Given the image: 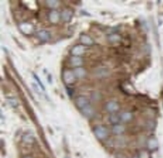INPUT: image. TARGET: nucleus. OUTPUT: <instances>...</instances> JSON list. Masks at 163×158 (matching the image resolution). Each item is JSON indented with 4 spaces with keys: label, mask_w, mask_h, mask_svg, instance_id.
Listing matches in <instances>:
<instances>
[{
    "label": "nucleus",
    "mask_w": 163,
    "mask_h": 158,
    "mask_svg": "<svg viewBox=\"0 0 163 158\" xmlns=\"http://www.w3.org/2000/svg\"><path fill=\"white\" fill-rule=\"evenodd\" d=\"M75 103L77 107L81 110L89 105L88 99L84 97H77L76 99Z\"/></svg>",
    "instance_id": "obj_1"
},
{
    "label": "nucleus",
    "mask_w": 163,
    "mask_h": 158,
    "mask_svg": "<svg viewBox=\"0 0 163 158\" xmlns=\"http://www.w3.org/2000/svg\"><path fill=\"white\" fill-rule=\"evenodd\" d=\"M95 135L99 139H104L107 135V131L105 128L103 126H98L94 130Z\"/></svg>",
    "instance_id": "obj_2"
},
{
    "label": "nucleus",
    "mask_w": 163,
    "mask_h": 158,
    "mask_svg": "<svg viewBox=\"0 0 163 158\" xmlns=\"http://www.w3.org/2000/svg\"><path fill=\"white\" fill-rule=\"evenodd\" d=\"M75 75L70 71H65L63 74V79L64 81L67 84H72L75 80Z\"/></svg>",
    "instance_id": "obj_3"
},
{
    "label": "nucleus",
    "mask_w": 163,
    "mask_h": 158,
    "mask_svg": "<svg viewBox=\"0 0 163 158\" xmlns=\"http://www.w3.org/2000/svg\"><path fill=\"white\" fill-rule=\"evenodd\" d=\"M20 29L22 33L25 34H30L32 33L34 30L33 26L30 24L24 23L20 25Z\"/></svg>",
    "instance_id": "obj_4"
},
{
    "label": "nucleus",
    "mask_w": 163,
    "mask_h": 158,
    "mask_svg": "<svg viewBox=\"0 0 163 158\" xmlns=\"http://www.w3.org/2000/svg\"><path fill=\"white\" fill-rule=\"evenodd\" d=\"M37 37L42 42H47L51 38V35L48 31L42 30L37 33Z\"/></svg>",
    "instance_id": "obj_5"
},
{
    "label": "nucleus",
    "mask_w": 163,
    "mask_h": 158,
    "mask_svg": "<svg viewBox=\"0 0 163 158\" xmlns=\"http://www.w3.org/2000/svg\"><path fill=\"white\" fill-rule=\"evenodd\" d=\"M84 52V47L81 45H77L74 47L71 50V53L73 55L78 56L82 54Z\"/></svg>",
    "instance_id": "obj_6"
},
{
    "label": "nucleus",
    "mask_w": 163,
    "mask_h": 158,
    "mask_svg": "<svg viewBox=\"0 0 163 158\" xmlns=\"http://www.w3.org/2000/svg\"><path fill=\"white\" fill-rule=\"evenodd\" d=\"M80 40L82 43L85 45H91L93 43V40L86 35H82L80 37Z\"/></svg>",
    "instance_id": "obj_7"
},
{
    "label": "nucleus",
    "mask_w": 163,
    "mask_h": 158,
    "mask_svg": "<svg viewBox=\"0 0 163 158\" xmlns=\"http://www.w3.org/2000/svg\"><path fill=\"white\" fill-rule=\"evenodd\" d=\"M107 110L110 112H114L118 110L119 106L117 103L114 101H110L107 103L106 105Z\"/></svg>",
    "instance_id": "obj_8"
},
{
    "label": "nucleus",
    "mask_w": 163,
    "mask_h": 158,
    "mask_svg": "<svg viewBox=\"0 0 163 158\" xmlns=\"http://www.w3.org/2000/svg\"><path fill=\"white\" fill-rule=\"evenodd\" d=\"M74 74L75 76L77 78H82L84 77V76L85 74V70L81 67L77 68L75 69H74Z\"/></svg>",
    "instance_id": "obj_9"
},
{
    "label": "nucleus",
    "mask_w": 163,
    "mask_h": 158,
    "mask_svg": "<svg viewBox=\"0 0 163 158\" xmlns=\"http://www.w3.org/2000/svg\"><path fill=\"white\" fill-rule=\"evenodd\" d=\"M73 16L72 12L69 10H65L62 13V18L65 22H69L71 21Z\"/></svg>",
    "instance_id": "obj_10"
},
{
    "label": "nucleus",
    "mask_w": 163,
    "mask_h": 158,
    "mask_svg": "<svg viewBox=\"0 0 163 158\" xmlns=\"http://www.w3.org/2000/svg\"><path fill=\"white\" fill-rule=\"evenodd\" d=\"M81 111H82L83 114L87 117H90L93 114V109L91 107L90 104L88 105L86 107H85L84 109H83L82 110H81Z\"/></svg>",
    "instance_id": "obj_11"
},
{
    "label": "nucleus",
    "mask_w": 163,
    "mask_h": 158,
    "mask_svg": "<svg viewBox=\"0 0 163 158\" xmlns=\"http://www.w3.org/2000/svg\"><path fill=\"white\" fill-rule=\"evenodd\" d=\"M59 14L56 11H53L50 14V20L52 23H56L59 20Z\"/></svg>",
    "instance_id": "obj_12"
},
{
    "label": "nucleus",
    "mask_w": 163,
    "mask_h": 158,
    "mask_svg": "<svg viewBox=\"0 0 163 158\" xmlns=\"http://www.w3.org/2000/svg\"><path fill=\"white\" fill-rule=\"evenodd\" d=\"M71 63L74 66H80L82 63V60L78 57H73L71 59Z\"/></svg>",
    "instance_id": "obj_13"
},
{
    "label": "nucleus",
    "mask_w": 163,
    "mask_h": 158,
    "mask_svg": "<svg viewBox=\"0 0 163 158\" xmlns=\"http://www.w3.org/2000/svg\"><path fill=\"white\" fill-rule=\"evenodd\" d=\"M124 128L122 125H116L113 129V132L115 134H120L123 133L124 131Z\"/></svg>",
    "instance_id": "obj_14"
},
{
    "label": "nucleus",
    "mask_w": 163,
    "mask_h": 158,
    "mask_svg": "<svg viewBox=\"0 0 163 158\" xmlns=\"http://www.w3.org/2000/svg\"><path fill=\"white\" fill-rule=\"evenodd\" d=\"M109 121L112 124L116 125L119 122V117L116 114H112L110 116Z\"/></svg>",
    "instance_id": "obj_15"
},
{
    "label": "nucleus",
    "mask_w": 163,
    "mask_h": 158,
    "mask_svg": "<svg viewBox=\"0 0 163 158\" xmlns=\"http://www.w3.org/2000/svg\"><path fill=\"white\" fill-rule=\"evenodd\" d=\"M121 119L124 121H129L132 117L131 114L129 112H125L123 113L121 116Z\"/></svg>",
    "instance_id": "obj_16"
},
{
    "label": "nucleus",
    "mask_w": 163,
    "mask_h": 158,
    "mask_svg": "<svg viewBox=\"0 0 163 158\" xmlns=\"http://www.w3.org/2000/svg\"><path fill=\"white\" fill-rule=\"evenodd\" d=\"M33 76H34V78H35V79L37 81V82H38V84L39 85V86H40V87L41 88V89L43 90H45V86L44 85H43V84L42 83L41 80H40V79L39 78V77H38V76L37 75H36V74L34 73L33 74Z\"/></svg>",
    "instance_id": "obj_17"
},
{
    "label": "nucleus",
    "mask_w": 163,
    "mask_h": 158,
    "mask_svg": "<svg viewBox=\"0 0 163 158\" xmlns=\"http://www.w3.org/2000/svg\"><path fill=\"white\" fill-rule=\"evenodd\" d=\"M120 37L118 35H113L109 37V40L110 42H116L120 40Z\"/></svg>",
    "instance_id": "obj_18"
},
{
    "label": "nucleus",
    "mask_w": 163,
    "mask_h": 158,
    "mask_svg": "<svg viewBox=\"0 0 163 158\" xmlns=\"http://www.w3.org/2000/svg\"><path fill=\"white\" fill-rule=\"evenodd\" d=\"M8 101H9L10 104L14 108H16L18 106V102L17 101V100L16 99H15L14 98H10L8 100Z\"/></svg>",
    "instance_id": "obj_19"
},
{
    "label": "nucleus",
    "mask_w": 163,
    "mask_h": 158,
    "mask_svg": "<svg viewBox=\"0 0 163 158\" xmlns=\"http://www.w3.org/2000/svg\"><path fill=\"white\" fill-rule=\"evenodd\" d=\"M48 5L50 7H55L57 4V1H47Z\"/></svg>",
    "instance_id": "obj_20"
},
{
    "label": "nucleus",
    "mask_w": 163,
    "mask_h": 158,
    "mask_svg": "<svg viewBox=\"0 0 163 158\" xmlns=\"http://www.w3.org/2000/svg\"><path fill=\"white\" fill-rule=\"evenodd\" d=\"M66 91H67V93L68 95V96L69 97H71L72 96V95H73V90L70 88H69V87H67L66 88Z\"/></svg>",
    "instance_id": "obj_21"
},
{
    "label": "nucleus",
    "mask_w": 163,
    "mask_h": 158,
    "mask_svg": "<svg viewBox=\"0 0 163 158\" xmlns=\"http://www.w3.org/2000/svg\"><path fill=\"white\" fill-rule=\"evenodd\" d=\"M117 158H126V157L124 155H123L119 154L117 156Z\"/></svg>",
    "instance_id": "obj_22"
}]
</instances>
